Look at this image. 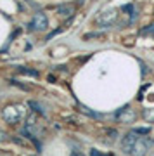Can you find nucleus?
<instances>
[{
  "instance_id": "nucleus-7",
  "label": "nucleus",
  "mask_w": 154,
  "mask_h": 156,
  "mask_svg": "<svg viewBox=\"0 0 154 156\" xmlns=\"http://www.w3.org/2000/svg\"><path fill=\"white\" fill-rule=\"evenodd\" d=\"M123 12L130 14V23L135 21V17H137V7H135V4H128V5H123Z\"/></svg>"
},
{
  "instance_id": "nucleus-4",
  "label": "nucleus",
  "mask_w": 154,
  "mask_h": 156,
  "mask_svg": "<svg viewBox=\"0 0 154 156\" xmlns=\"http://www.w3.org/2000/svg\"><path fill=\"white\" fill-rule=\"evenodd\" d=\"M147 151H149V140L144 139V137H138V140L135 142V146H133L132 156H145Z\"/></svg>"
},
{
  "instance_id": "nucleus-6",
  "label": "nucleus",
  "mask_w": 154,
  "mask_h": 156,
  "mask_svg": "<svg viewBox=\"0 0 154 156\" xmlns=\"http://www.w3.org/2000/svg\"><path fill=\"white\" fill-rule=\"evenodd\" d=\"M135 118H137V113L133 111L130 106L120 109V113H118V120H120L121 123H133Z\"/></svg>"
},
{
  "instance_id": "nucleus-5",
  "label": "nucleus",
  "mask_w": 154,
  "mask_h": 156,
  "mask_svg": "<svg viewBox=\"0 0 154 156\" xmlns=\"http://www.w3.org/2000/svg\"><path fill=\"white\" fill-rule=\"evenodd\" d=\"M31 30H45L47 26H49V21H47V16H45L44 12H37L33 16V21H31Z\"/></svg>"
},
{
  "instance_id": "nucleus-10",
  "label": "nucleus",
  "mask_w": 154,
  "mask_h": 156,
  "mask_svg": "<svg viewBox=\"0 0 154 156\" xmlns=\"http://www.w3.org/2000/svg\"><path fill=\"white\" fill-rule=\"evenodd\" d=\"M149 130H151V127H140V128H135L133 132L140 137V135H145V134H149Z\"/></svg>"
},
{
  "instance_id": "nucleus-1",
  "label": "nucleus",
  "mask_w": 154,
  "mask_h": 156,
  "mask_svg": "<svg viewBox=\"0 0 154 156\" xmlns=\"http://www.w3.org/2000/svg\"><path fill=\"white\" fill-rule=\"evenodd\" d=\"M24 115H26V111L23 109V106H9V108H5V111H4V118L11 123L21 122L23 118H24Z\"/></svg>"
},
{
  "instance_id": "nucleus-9",
  "label": "nucleus",
  "mask_w": 154,
  "mask_h": 156,
  "mask_svg": "<svg viewBox=\"0 0 154 156\" xmlns=\"http://www.w3.org/2000/svg\"><path fill=\"white\" fill-rule=\"evenodd\" d=\"M144 118L147 123H154V109H145L144 111Z\"/></svg>"
},
{
  "instance_id": "nucleus-3",
  "label": "nucleus",
  "mask_w": 154,
  "mask_h": 156,
  "mask_svg": "<svg viewBox=\"0 0 154 156\" xmlns=\"http://www.w3.org/2000/svg\"><path fill=\"white\" fill-rule=\"evenodd\" d=\"M138 140L137 134L135 132H128L125 137H123V140H121V149H123V153H127V154H132L133 151V146H135V142Z\"/></svg>"
},
{
  "instance_id": "nucleus-8",
  "label": "nucleus",
  "mask_w": 154,
  "mask_h": 156,
  "mask_svg": "<svg viewBox=\"0 0 154 156\" xmlns=\"http://www.w3.org/2000/svg\"><path fill=\"white\" fill-rule=\"evenodd\" d=\"M57 11H59V14H62V16H68V14H73V11H75V5H71V4H66V5H61Z\"/></svg>"
},
{
  "instance_id": "nucleus-2",
  "label": "nucleus",
  "mask_w": 154,
  "mask_h": 156,
  "mask_svg": "<svg viewBox=\"0 0 154 156\" xmlns=\"http://www.w3.org/2000/svg\"><path fill=\"white\" fill-rule=\"evenodd\" d=\"M116 17H118L116 9H106V11H102L99 16H97L95 23H97L99 26H102V28H106V26H111V24L116 21Z\"/></svg>"
},
{
  "instance_id": "nucleus-11",
  "label": "nucleus",
  "mask_w": 154,
  "mask_h": 156,
  "mask_svg": "<svg viewBox=\"0 0 154 156\" xmlns=\"http://www.w3.org/2000/svg\"><path fill=\"white\" fill-rule=\"evenodd\" d=\"M92 156H111V154H102V153H99L97 149H92Z\"/></svg>"
}]
</instances>
